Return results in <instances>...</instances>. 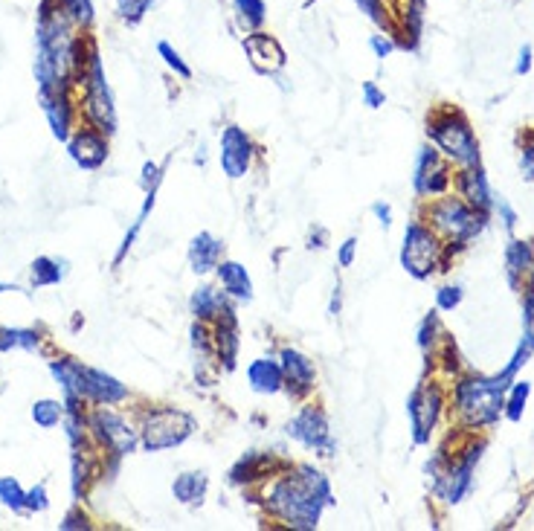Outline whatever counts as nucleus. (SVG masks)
Returning a JSON list of instances; mask_svg holds the SVG:
<instances>
[{"instance_id": "nucleus-1", "label": "nucleus", "mask_w": 534, "mask_h": 531, "mask_svg": "<svg viewBox=\"0 0 534 531\" xmlns=\"http://www.w3.org/2000/svg\"><path fill=\"white\" fill-rule=\"evenodd\" d=\"M334 491L323 471L314 465H297L294 471L279 476L265 491V508L288 523L291 529L314 531L323 520V511L334 505Z\"/></svg>"}, {"instance_id": "nucleus-2", "label": "nucleus", "mask_w": 534, "mask_h": 531, "mask_svg": "<svg viewBox=\"0 0 534 531\" xmlns=\"http://www.w3.org/2000/svg\"><path fill=\"white\" fill-rule=\"evenodd\" d=\"M505 392L508 384H503L497 375H468L459 378L453 386V407L459 421L468 430H485L500 421L505 407Z\"/></svg>"}, {"instance_id": "nucleus-3", "label": "nucleus", "mask_w": 534, "mask_h": 531, "mask_svg": "<svg viewBox=\"0 0 534 531\" xmlns=\"http://www.w3.org/2000/svg\"><path fill=\"white\" fill-rule=\"evenodd\" d=\"M427 218H430V227L445 238L447 247H456V250L468 247L488 227V212H479L462 198H450V195H439L427 207Z\"/></svg>"}, {"instance_id": "nucleus-4", "label": "nucleus", "mask_w": 534, "mask_h": 531, "mask_svg": "<svg viewBox=\"0 0 534 531\" xmlns=\"http://www.w3.org/2000/svg\"><path fill=\"white\" fill-rule=\"evenodd\" d=\"M427 137H430L433 146L442 151V157H447L456 166H474L482 160L474 128L459 111H450V108L436 111L433 117L427 119Z\"/></svg>"}, {"instance_id": "nucleus-5", "label": "nucleus", "mask_w": 534, "mask_h": 531, "mask_svg": "<svg viewBox=\"0 0 534 531\" xmlns=\"http://www.w3.org/2000/svg\"><path fill=\"white\" fill-rule=\"evenodd\" d=\"M450 250L453 247H447L445 238L433 227H427L424 221H410L404 230V244H401V267L416 282H427L436 270H442Z\"/></svg>"}, {"instance_id": "nucleus-6", "label": "nucleus", "mask_w": 534, "mask_h": 531, "mask_svg": "<svg viewBox=\"0 0 534 531\" xmlns=\"http://www.w3.org/2000/svg\"><path fill=\"white\" fill-rule=\"evenodd\" d=\"M79 85L85 88V114H88L90 122L99 131L114 134L117 131V105H114V90L108 85L105 64L99 59L96 44L90 47L88 64H85V73H82Z\"/></svg>"}, {"instance_id": "nucleus-7", "label": "nucleus", "mask_w": 534, "mask_h": 531, "mask_svg": "<svg viewBox=\"0 0 534 531\" xmlns=\"http://www.w3.org/2000/svg\"><path fill=\"white\" fill-rule=\"evenodd\" d=\"M482 450H485V439L471 442L459 456H453L445 468H439V473L433 476V494L436 500H442L445 505H459L462 500H468V494L474 491V473L479 459H482Z\"/></svg>"}, {"instance_id": "nucleus-8", "label": "nucleus", "mask_w": 534, "mask_h": 531, "mask_svg": "<svg viewBox=\"0 0 534 531\" xmlns=\"http://www.w3.org/2000/svg\"><path fill=\"white\" fill-rule=\"evenodd\" d=\"M195 433V415L183 413L178 407H154L143 415L140 442L149 453L180 447Z\"/></svg>"}, {"instance_id": "nucleus-9", "label": "nucleus", "mask_w": 534, "mask_h": 531, "mask_svg": "<svg viewBox=\"0 0 534 531\" xmlns=\"http://www.w3.org/2000/svg\"><path fill=\"white\" fill-rule=\"evenodd\" d=\"M442 410H445V392H442V386L433 384V381L430 384L427 381L416 384V389L407 398V418H410L413 442L418 447L430 444L436 427H439Z\"/></svg>"}, {"instance_id": "nucleus-10", "label": "nucleus", "mask_w": 534, "mask_h": 531, "mask_svg": "<svg viewBox=\"0 0 534 531\" xmlns=\"http://www.w3.org/2000/svg\"><path fill=\"white\" fill-rule=\"evenodd\" d=\"M288 439L299 442L305 450H314L320 456H334L337 442L331 436V427H328V415L320 407H302L285 427Z\"/></svg>"}, {"instance_id": "nucleus-11", "label": "nucleus", "mask_w": 534, "mask_h": 531, "mask_svg": "<svg viewBox=\"0 0 534 531\" xmlns=\"http://www.w3.org/2000/svg\"><path fill=\"white\" fill-rule=\"evenodd\" d=\"M450 186H453L450 160L442 157V151L436 146L418 148L416 166H413V189L418 198H439L450 192Z\"/></svg>"}, {"instance_id": "nucleus-12", "label": "nucleus", "mask_w": 534, "mask_h": 531, "mask_svg": "<svg viewBox=\"0 0 534 531\" xmlns=\"http://www.w3.org/2000/svg\"><path fill=\"white\" fill-rule=\"evenodd\" d=\"M90 430L99 439V444H105L117 459L131 456L137 450V444H140L137 430L122 415L114 413V410H105V407L93 410V415H90Z\"/></svg>"}, {"instance_id": "nucleus-13", "label": "nucleus", "mask_w": 534, "mask_h": 531, "mask_svg": "<svg viewBox=\"0 0 534 531\" xmlns=\"http://www.w3.org/2000/svg\"><path fill=\"white\" fill-rule=\"evenodd\" d=\"M253 157H256V146H253L250 134L244 128H238V125H227L221 131V151H218L221 172L230 180H241L250 172Z\"/></svg>"}, {"instance_id": "nucleus-14", "label": "nucleus", "mask_w": 534, "mask_h": 531, "mask_svg": "<svg viewBox=\"0 0 534 531\" xmlns=\"http://www.w3.org/2000/svg\"><path fill=\"white\" fill-rule=\"evenodd\" d=\"M241 47H244L247 61L253 64V70L262 73V76H276V73L285 70V64H288V56H285L282 44L265 30L247 32V35L241 38Z\"/></svg>"}, {"instance_id": "nucleus-15", "label": "nucleus", "mask_w": 534, "mask_h": 531, "mask_svg": "<svg viewBox=\"0 0 534 531\" xmlns=\"http://www.w3.org/2000/svg\"><path fill=\"white\" fill-rule=\"evenodd\" d=\"M67 151H70V160H73L79 169L96 172V169H102L105 160H108V137H105V131H99V128H82V131L70 134Z\"/></svg>"}, {"instance_id": "nucleus-16", "label": "nucleus", "mask_w": 534, "mask_h": 531, "mask_svg": "<svg viewBox=\"0 0 534 531\" xmlns=\"http://www.w3.org/2000/svg\"><path fill=\"white\" fill-rule=\"evenodd\" d=\"M456 192L465 204H471L479 212H488L494 209V189H491V180H488V172L482 169V163H474V166H462L459 175H456Z\"/></svg>"}, {"instance_id": "nucleus-17", "label": "nucleus", "mask_w": 534, "mask_h": 531, "mask_svg": "<svg viewBox=\"0 0 534 531\" xmlns=\"http://www.w3.org/2000/svg\"><path fill=\"white\" fill-rule=\"evenodd\" d=\"M279 363H282V372H285V389H288L294 398H305V395L314 389V381H317L314 363L302 352L291 349V346L279 352Z\"/></svg>"}, {"instance_id": "nucleus-18", "label": "nucleus", "mask_w": 534, "mask_h": 531, "mask_svg": "<svg viewBox=\"0 0 534 531\" xmlns=\"http://www.w3.org/2000/svg\"><path fill=\"white\" fill-rule=\"evenodd\" d=\"M505 279L511 291H523V279H529L534 267V241L529 238H511L503 253Z\"/></svg>"}, {"instance_id": "nucleus-19", "label": "nucleus", "mask_w": 534, "mask_h": 531, "mask_svg": "<svg viewBox=\"0 0 534 531\" xmlns=\"http://www.w3.org/2000/svg\"><path fill=\"white\" fill-rule=\"evenodd\" d=\"M212 346H215V354H218V360L224 363V369L227 372H233L236 369V360H238V346H241V340H238V317L236 311H233V305L215 320V337H212Z\"/></svg>"}, {"instance_id": "nucleus-20", "label": "nucleus", "mask_w": 534, "mask_h": 531, "mask_svg": "<svg viewBox=\"0 0 534 531\" xmlns=\"http://www.w3.org/2000/svg\"><path fill=\"white\" fill-rule=\"evenodd\" d=\"M41 99V108H44V117L50 122V131L59 143L70 140V128H73V105H70V90H56L50 96H38Z\"/></svg>"}, {"instance_id": "nucleus-21", "label": "nucleus", "mask_w": 534, "mask_h": 531, "mask_svg": "<svg viewBox=\"0 0 534 531\" xmlns=\"http://www.w3.org/2000/svg\"><path fill=\"white\" fill-rule=\"evenodd\" d=\"M186 259H189L192 273H198V276L215 273V267L221 265V259H224V244L212 233H198V236L189 241Z\"/></svg>"}, {"instance_id": "nucleus-22", "label": "nucleus", "mask_w": 534, "mask_h": 531, "mask_svg": "<svg viewBox=\"0 0 534 531\" xmlns=\"http://www.w3.org/2000/svg\"><path fill=\"white\" fill-rule=\"evenodd\" d=\"M85 381H88V401H93V404L114 407V404H122L128 398V386L117 381L114 375L102 372V369L85 366Z\"/></svg>"}, {"instance_id": "nucleus-23", "label": "nucleus", "mask_w": 534, "mask_h": 531, "mask_svg": "<svg viewBox=\"0 0 534 531\" xmlns=\"http://www.w3.org/2000/svg\"><path fill=\"white\" fill-rule=\"evenodd\" d=\"M247 381H250V389L259 392V395H279V392L285 389L282 363L273 360V357H256V360H250V366H247Z\"/></svg>"}, {"instance_id": "nucleus-24", "label": "nucleus", "mask_w": 534, "mask_h": 531, "mask_svg": "<svg viewBox=\"0 0 534 531\" xmlns=\"http://www.w3.org/2000/svg\"><path fill=\"white\" fill-rule=\"evenodd\" d=\"M50 372L53 378L59 381L64 398H79V401H88V381H85V366L70 360V357H61V360H50Z\"/></svg>"}, {"instance_id": "nucleus-25", "label": "nucleus", "mask_w": 534, "mask_h": 531, "mask_svg": "<svg viewBox=\"0 0 534 531\" xmlns=\"http://www.w3.org/2000/svg\"><path fill=\"white\" fill-rule=\"evenodd\" d=\"M276 465H279V462H276L270 453L250 450V453H244L236 465H233V471H230V482H233V485H250V482H259V479H265V476H273Z\"/></svg>"}, {"instance_id": "nucleus-26", "label": "nucleus", "mask_w": 534, "mask_h": 531, "mask_svg": "<svg viewBox=\"0 0 534 531\" xmlns=\"http://www.w3.org/2000/svg\"><path fill=\"white\" fill-rule=\"evenodd\" d=\"M215 276H218L224 294L230 296V299H236V302H253V279H250L247 267L238 265V262H230V259H227V262L221 259V265L215 267Z\"/></svg>"}, {"instance_id": "nucleus-27", "label": "nucleus", "mask_w": 534, "mask_h": 531, "mask_svg": "<svg viewBox=\"0 0 534 531\" xmlns=\"http://www.w3.org/2000/svg\"><path fill=\"white\" fill-rule=\"evenodd\" d=\"M227 299H230V296L224 294V291H215V288H209V285H201V288L192 294V299H189V311H192L195 320L209 323V320H218V317L230 308Z\"/></svg>"}, {"instance_id": "nucleus-28", "label": "nucleus", "mask_w": 534, "mask_h": 531, "mask_svg": "<svg viewBox=\"0 0 534 531\" xmlns=\"http://www.w3.org/2000/svg\"><path fill=\"white\" fill-rule=\"evenodd\" d=\"M209 491V479L204 471H186L180 473L172 482V497L183 505H201Z\"/></svg>"}, {"instance_id": "nucleus-29", "label": "nucleus", "mask_w": 534, "mask_h": 531, "mask_svg": "<svg viewBox=\"0 0 534 531\" xmlns=\"http://www.w3.org/2000/svg\"><path fill=\"white\" fill-rule=\"evenodd\" d=\"M442 337H445V331H442V317H439V311H430V314L421 320V325H418V349H421V354H424L427 363L436 357V349H439Z\"/></svg>"}, {"instance_id": "nucleus-30", "label": "nucleus", "mask_w": 534, "mask_h": 531, "mask_svg": "<svg viewBox=\"0 0 534 531\" xmlns=\"http://www.w3.org/2000/svg\"><path fill=\"white\" fill-rule=\"evenodd\" d=\"M67 267L59 259H50V256H38L30 265V282L32 288H50V285H59L64 279Z\"/></svg>"}, {"instance_id": "nucleus-31", "label": "nucleus", "mask_w": 534, "mask_h": 531, "mask_svg": "<svg viewBox=\"0 0 534 531\" xmlns=\"http://www.w3.org/2000/svg\"><path fill=\"white\" fill-rule=\"evenodd\" d=\"M233 12L241 30H265L267 21V3L265 0H233Z\"/></svg>"}, {"instance_id": "nucleus-32", "label": "nucleus", "mask_w": 534, "mask_h": 531, "mask_svg": "<svg viewBox=\"0 0 534 531\" xmlns=\"http://www.w3.org/2000/svg\"><path fill=\"white\" fill-rule=\"evenodd\" d=\"M529 395H532V384L529 381H514L505 392V407L503 415L508 421H523V413H526V404H529Z\"/></svg>"}, {"instance_id": "nucleus-33", "label": "nucleus", "mask_w": 534, "mask_h": 531, "mask_svg": "<svg viewBox=\"0 0 534 531\" xmlns=\"http://www.w3.org/2000/svg\"><path fill=\"white\" fill-rule=\"evenodd\" d=\"M157 189L160 186H151L149 192H146V201H143V209L137 212V218H134V224H131V230L125 233V238H122V244H119L117 250V259H114V265H119L122 259H125V253L134 247V241H137V236H140V230H143V224H146V218H149V212L154 209V201H157Z\"/></svg>"}, {"instance_id": "nucleus-34", "label": "nucleus", "mask_w": 534, "mask_h": 531, "mask_svg": "<svg viewBox=\"0 0 534 531\" xmlns=\"http://www.w3.org/2000/svg\"><path fill=\"white\" fill-rule=\"evenodd\" d=\"M357 6V12L366 18V21H372L375 27L381 32H389V35H395V24H392V12H389V6H386V0H352Z\"/></svg>"}, {"instance_id": "nucleus-35", "label": "nucleus", "mask_w": 534, "mask_h": 531, "mask_svg": "<svg viewBox=\"0 0 534 531\" xmlns=\"http://www.w3.org/2000/svg\"><path fill=\"white\" fill-rule=\"evenodd\" d=\"M41 334L35 328H0V352L12 349H38Z\"/></svg>"}, {"instance_id": "nucleus-36", "label": "nucleus", "mask_w": 534, "mask_h": 531, "mask_svg": "<svg viewBox=\"0 0 534 531\" xmlns=\"http://www.w3.org/2000/svg\"><path fill=\"white\" fill-rule=\"evenodd\" d=\"M32 421L41 430H53L59 421H64V401H53V398H41L32 404Z\"/></svg>"}, {"instance_id": "nucleus-37", "label": "nucleus", "mask_w": 534, "mask_h": 531, "mask_svg": "<svg viewBox=\"0 0 534 531\" xmlns=\"http://www.w3.org/2000/svg\"><path fill=\"white\" fill-rule=\"evenodd\" d=\"M0 505H6L15 514H27V491L15 476H0Z\"/></svg>"}, {"instance_id": "nucleus-38", "label": "nucleus", "mask_w": 534, "mask_h": 531, "mask_svg": "<svg viewBox=\"0 0 534 531\" xmlns=\"http://www.w3.org/2000/svg\"><path fill=\"white\" fill-rule=\"evenodd\" d=\"M59 3L79 30L88 32L90 27H93V21H96V6H93V0H59Z\"/></svg>"}, {"instance_id": "nucleus-39", "label": "nucleus", "mask_w": 534, "mask_h": 531, "mask_svg": "<svg viewBox=\"0 0 534 531\" xmlns=\"http://www.w3.org/2000/svg\"><path fill=\"white\" fill-rule=\"evenodd\" d=\"M157 56L163 59V64L178 76V79H192V67H189V61L180 56V50L175 44H169V41H157Z\"/></svg>"}, {"instance_id": "nucleus-40", "label": "nucleus", "mask_w": 534, "mask_h": 531, "mask_svg": "<svg viewBox=\"0 0 534 531\" xmlns=\"http://www.w3.org/2000/svg\"><path fill=\"white\" fill-rule=\"evenodd\" d=\"M157 0H117V18L128 27H137L143 24V18L151 12Z\"/></svg>"}, {"instance_id": "nucleus-41", "label": "nucleus", "mask_w": 534, "mask_h": 531, "mask_svg": "<svg viewBox=\"0 0 534 531\" xmlns=\"http://www.w3.org/2000/svg\"><path fill=\"white\" fill-rule=\"evenodd\" d=\"M70 485H73V497L76 500H82V494H85V485H88L90 479V465H88V453H82V447H76L73 450V459H70Z\"/></svg>"}, {"instance_id": "nucleus-42", "label": "nucleus", "mask_w": 534, "mask_h": 531, "mask_svg": "<svg viewBox=\"0 0 534 531\" xmlns=\"http://www.w3.org/2000/svg\"><path fill=\"white\" fill-rule=\"evenodd\" d=\"M465 299V288L462 285H442L436 291V311L439 314H453Z\"/></svg>"}, {"instance_id": "nucleus-43", "label": "nucleus", "mask_w": 534, "mask_h": 531, "mask_svg": "<svg viewBox=\"0 0 534 531\" xmlns=\"http://www.w3.org/2000/svg\"><path fill=\"white\" fill-rule=\"evenodd\" d=\"M369 50L375 53V59H389V56L398 50V41H395V35H389V32H378V35L369 38Z\"/></svg>"}, {"instance_id": "nucleus-44", "label": "nucleus", "mask_w": 534, "mask_h": 531, "mask_svg": "<svg viewBox=\"0 0 534 531\" xmlns=\"http://www.w3.org/2000/svg\"><path fill=\"white\" fill-rule=\"evenodd\" d=\"M494 212L500 215V221H503V227L508 230V233H514V230H517V221H520V218H517V209L511 207L503 195H497V198H494Z\"/></svg>"}, {"instance_id": "nucleus-45", "label": "nucleus", "mask_w": 534, "mask_h": 531, "mask_svg": "<svg viewBox=\"0 0 534 531\" xmlns=\"http://www.w3.org/2000/svg\"><path fill=\"white\" fill-rule=\"evenodd\" d=\"M47 508H50V497H47V485L41 482V485H35V488L27 491V511L30 514H41Z\"/></svg>"}, {"instance_id": "nucleus-46", "label": "nucleus", "mask_w": 534, "mask_h": 531, "mask_svg": "<svg viewBox=\"0 0 534 531\" xmlns=\"http://www.w3.org/2000/svg\"><path fill=\"white\" fill-rule=\"evenodd\" d=\"M360 96H363V105L372 108V111H378V108H384L386 105V93L378 88V82H363Z\"/></svg>"}, {"instance_id": "nucleus-47", "label": "nucleus", "mask_w": 534, "mask_h": 531, "mask_svg": "<svg viewBox=\"0 0 534 531\" xmlns=\"http://www.w3.org/2000/svg\"><path fill=\"white\" fill-rule=\"evenodd\" d=\"M520 172L526 180H534V134L520 143Z\"/></svg>"}, {"instance_id": "nucleus-48", "label": "nucleus", "mask_w": 534, "mask_h": 531, "mask_svg": "<svg viewBox=\"0 0 534 531\" xmlns=\"http://www.w3.org/2000/svg\"><path fill=\"white\" fill-rule=\"evenodd\" d=\"M523 328H534V267L523 288Z\"/></svg>"}, {"instance_id": "nucleus-49", "label": "nucleus", "mask_w": 534, "mask_h": 531, "mask_svg": "<svg viewBox=\"0 0 534 531\" xmlns=\"http://www.w3.org/2000/svg\"><path fill=\"white\" fill-rule=\"evenodd\" d=\"M61 531H88L90 523L88 517L79 511V508H73V511H67V517H64V523H59Z\"/></svg>"}, {"instance_id": "nucleus-50", "label": "nucleus", "mask_w": 534, "mask_h": 531, "mask_svg": "<svg viewBox=\"0 0 534 531\" xmlns=\"http://www.w3.org/2000/svg\"><path fill=\"white\" fill-rule=\"evenodd\" d=\"M532 64H534L532 44H523L520 53H517V61H514V73H517V76H529V73H532Z\"/></svg>"}, {"instance_id": "nucleus-51", "label": "nucleus", "mask_w": 534, "mask_h": 531, "mask_svg": "<svg viewBox=\"0 0 534 531\" xmlns=\"http://www.w3.org/2000/svg\"><path fill=\"white\" fill-rule=\"evenodd\" d=\"M355 256H357V238H346V241L340 244V250H337V265L352 267L355 265Z\"/></svg>"}, {"instance_id": "nucleus-52", "label": "nucleus", "mask_w": 534, "mask_h": 531, "mask_svg": "<svg viewBox=\"0 0 534 531\" xmlns=\"http://www.w3.org/2000/svg\"><path fill=\"white\" fill-rule=\"evenodd\" d=\"M160 180H163V169H160L157 163H146V166H143V175H140L143 189L149 192L151 186H160Z\"/></svg>"}, {"instance_id": "nucleus-53", "label": "nucleus", "mask_w": 534, "mask_h": 531, "mask_svg": "<svg viewBox=\"0 0 534 531\" xmlns=\"http://www.w3.org/2000/svg\"><path fill=\"white\" fill-rule=\"evenodd\" d=\"M372 215L378 218V224H381L384 230L392 227V207H389L386 201H375V204H372Z\"/></svg>"}, {"instance_id": "nucleus-54", "label": "nucleus", "mask_w": 534, "mask_h": 531, "mask_svg": "<svg viewBox=\"0 0 534 531\" xmlns=\"http://www.w3.org/2000/svg\"><path fill=\"white\" fill-rule=\"evenodd\" d=\"M340 299H343V285L337 282V288H334V294H331V305H328V314H331V317L340 314Z\"/></svg>"}, {"instance_id": "nucleus-55", "label": "nucleus", "mask_w": 534, "mask_h": 531, "mask_svg": "<svg viewBox=\"0 0 534 531\" xmlns=\"http://www.w3.org/2000/svg\"><path fill=\"white\" fill-rule=\"evenodd\" d=\"M326 238H328L326 230H317V236L311 233V238H308V247H311V250H314V247H317V250H323V247H326Z\"/></svg>"}, {"instance_id": "nucleus-56", "label": "nucleus", "mask_w": 534, "mask_h": 531, "mask_svg": "<svg viewBox=\"0 0 534 531\" xmlns=\"http://www.w3.org/2000/svg\"><path fill=\"white\" fill-rule=\"evenodd\" d=\"M6 291H21L18 285H6V282H0V294H6Z\"/></svg>"}]
</instances>
